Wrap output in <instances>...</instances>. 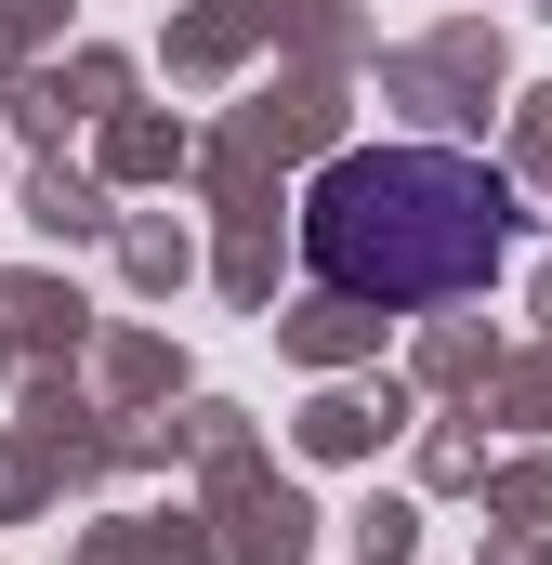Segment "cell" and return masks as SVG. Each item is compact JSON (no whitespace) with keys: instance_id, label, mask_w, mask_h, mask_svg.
<instances>
[{"instance_id":"obj_1","label":"cell","mask_w":552,"mask_h":565,"mask_svg":"<svg viewBox=\"0 0 552 565\" xmlns=\"http://www.w3.org/2000/svg\"><path fill=\"white\" fill-rule=\"evenodd\" d=\"M513 250V184L460 145H355L302 184V264L342 302H460Z\"/></svg>"}]
</instances>
